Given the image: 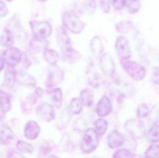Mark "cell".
Masks as SVG:
<instances>
[{
	"mask_svg": "<svg viewBox=\"0 0 159 158\" xmlns=\"http://www.w3.org/2000/svg\"><path fill=\"white\" fill-rule=\"evenodd\" d=\"M62 21L64 27L74 34L81 33L85 28L79 16L73 10L64 12L62 15Z\"/></svg>",
	"mask_w": 159,
	"mask_h": 158,
	"instance_id": "6da1fadb",
	"label": "cell"
},
{
	"mask_svg": "<svg viewBox=\"0 0 159 158\" xmlns=\"http://www.w3.org/2000/svg\"><path fill=\"white\" fill-rule=\"evenodd\" d=\"M120 64L123 70L133 79L139 81L145 77V69L136 62L128 59H121Z\"/></svg>",
	"mask_w": 159,
	"mask_h": 158,
	"instance_id": "7a4b0ae2",
	"label": "cell"
},
{
	"mask_svg": "<svg viewBox=\"0 0 159 158\" xmlns=\"http://www.w3.org/2000/svg\"><path fill=\"white\" fill-rule=\"evenodd\" d=\"M99 144L98 134L93 129L86 130L80 143L81 151L85 154H90L96 150Z\"/></svg>",
	"mask_w": 159,
	"mask_h": 158,
	"instance_id": "3957f363",
	"label": "cell"
},
{
	"mask_svg": "<svg viewBox=\"0 0 159 158\" xmlns=\"http://www.w3.org/2000/svg\"><path fill=\"white\" fill-rule=\"evenodd\" d=\"M30 27L34 37L40 40H46L52 32L51 24L46 21L33 20L30 22Z\"/></svg>",
	"mask_w": 159,
	"mask_h": 158,
	"instance_id": "277c9868",
	"label": "cell"
},
{
	"mask_svg": "<svg viewBox=\"0 0 159 158\" xmlns=\"http://www.w3.org/2000/svg\"><path fill=\"white\" fill-rule=\"evenodd\" d=\"M126 130L135 138L140 139L145 134V127L142 121L131 119L128 121L124 125Z\"/></svg>",
	"mask_w": 159,
	"mask_h": 158,
	"instance_id": "5b68a950",
	"label": "cell"
},
{
	"mask_svg": "<svg viewBox=\"0 0 159 158\" xmlns=\"http://www.w3.org/2000/svg\"><path fill=\"white\" fill-rule=\"evenodd\" d=\"M22 57V53L18 48L10 47L4 51L2 57L8 66L14 68L20 63Z\"/></svg>",
	"mask_w": 159,
	"mask_h": 158,
	"instance_id": "8992f818",
	"label": "cell"
},
{
	"mask_svg": "<svg viewBox=\"0 0 159 158\" xmlns=\"http://www.w3.org/2000/svg\"><path fill=\"white\" fill-rule=\"evenodd\" d=\"M115 48L120 59H128L130 57L131 51L129 42V40L124 36L118 37L115 44Z\"/></svg>",
	"mask_w": 159,
	"mask_h": 158,
	"instance_id": "52a82bcc",
	"label": "cell"
},
{
	"mask_svg": "<svg viewBox=\"0 0 159 158\" xmlns=\"http://www.w3.org/2000/svg\"><path fill=\"white\" fill-rule=\"evenodd\" d=\"M64 79V73L59 67L52 65L48 70L46 84L48 87H53L59 84Z\"/></svg>",
	"mask_w": 159,
	"mask_h": 158,
	"instance_id": "ba28073f",
	"label": "cell"
},
{
	"mask_svg": "<svg viewBox=\"0 0 159 158\" xmlns=\"http://www.w3.org/2000/svg\"><path fill=\"white\" fill-rule=\"evenodd\" d=\"M57 42L62 52L73 48L72 43L69 34L64 27H58L56 33Z\"/></svg>",
	"mask_w": 159,
	"mask_h": 158,
	"instance_id": "9c48e42d",
	"label": "cell"
},
{
	"mask_svg": "<svg viewBox=\"0 0 159 158\" xmlns=\"http://www.w3.org/2000/svg\"><path fill=\"white\" fill-rule=\"evenodd\" d=\"M36 114L39 118L47 122L51 121L56 117V112L53 107L45 102L41 103L37 106Z\"/></svg>",
	"mask_w": 159,
	"mask_h": 158,
	"instance_id": "30bf717a",
	"label": "cell"
},
{
	"mask_svg": "<svg viewBox=\"0 0 159 158\" xmlns=\"http://www.w3.org/2000/svg\"><path fill=\"white\" fill-rule=\"evenodd\" d=\"M100 65L102 72L107 76H111L115 73L116 65L110 54L105 53L100 58Z\"/></svg>",
	"mask_w": 159,
	"mask_h": 158,
	"instance_id": "8fae6325",
	"label": "cell"
},
{
	"mask_svg": "<svg viewBox=\"0 0 159 158\" xmlns=\"http://www.w3.org/2000/svg\"><path fill=\"white\" fill-rule=\"evenodd\" d=\"M41 128L34 121H30L26 124L24 129V135L27 139L34 140L39 136Z\"/></svg>",
	"mask_w": 159,
	"mask_h": 158,
	"instance_id": "7c38bea8",
	"label": "cell"
},
{
	"mask_svg": "<svg viewBox=\"0 0 159 158\" xmlns=\"http://www.w3.org/2000/svg\"><path fill=\"white\" fill-rule=\"evenodd\" d=\"M112 108L113 106L110 99L107 96H104L97 104L96 112L99 117H105L111 112Z\"/></svg>",
	"mask_w": 159,
	"mask_h": 158,
	"instance_id": "4fadbf2b",
	"label": "cell"
},
{
	"mask_svg": "<svg viewBox=\"0 0 159 158\" xmlns=\"http://www.w3.org/2000/svg\"><path fill=\"white\" fill-rule=\"evenodd\" d=\"M125 139L123 135L117 130L111 132L107 138V145L111 148L120 147L124 144Z\"/></svg>",
	"mask_w": 159,
	"mask_h": 158,
	"instance_id": "5bb4252c",
	"label": "cell"
},
{
	"mask_svg": "<svg viewBox=\"0 0 159 158\" xmlns=\"http://www.w3.org/2000/svg\"><path fill=\"white\" fill-rule=\"evenodd\" d=\"M16 79V71L14 67L8 66L4 73V84L8 89H12L15 86Z\"/></svg>",
	"mask_w": 159,
	"mask_h": 158,
	"instance_id": "9a60e30c",
	"label": "cell"
},
{
	"mask_svg": "<svg viewBox=\"0 0 159 158\" xmlns=\"http://www.w3.org/2000/svg\"><path fill=\"white\" fill-rule=\"evenodd\" d=\"M81 58L80 53L72 48L62 52V58L66 63L73 64L79 61Z\"/></svg>",
	"mask_w": 159,
	"mask_h": 158,
	"instance_id": "2e32d148",
	"label": "cell"
},
{
	"mask_svg": "<svg viewBox=\"0 0 159 158\" xmlns=\"http://www.w3.org/2000/svg\"><path fill=\"white\" fill-rule=\"evenodd\" d=\"M15 43V37L13 32L8 29L3 30L0 36V45L4 47H10Z\"/></svg>",
	"mask_w": 159,
	"mask_h": 158,
	"instance_id": "e0dca14e",
	"label": "cell"
},
{
	"mask_svg": "<svg viewBox=\"0 0 159 158\" xmlns=\"http://www.w3.org/2000/svg\"><path fill=\"white\" fill-rule=\"evenodd\" d=\"M90 47L93 54L99 56L104 50L103 44L100 37L95 36L92 38L90 43Z\"/></svg>",
	"mask_w": 159,
	"mask_h": 158,
	"instance_id": "ac0fdd59",
	"label": "cell"
},
{
	"mask_svg": "<svg viewBox=\"0 0 159 158\" xmlns=\"http://www.w3.org/2000/svg\"><path fill=\"white\" fill-rule=\"evenodd\" d=\"M14 134L12 130L4 125L1 128L0 132V143L3 145L9 144L15 138Z\"/></svg>",
	"mask_w": 159,
	"mask_h": 158,
	"instance_id": "d6986e66",
	"label": "cell"
},
{
	"mask_svg": "<svg viewBox=\"0 0 159 158\" xmlns=\"http://www.w3.org/2000/svg\"><path fill=\"white\" fill-rule=\"evenodd\" d=\"M43 58L48 63L55 65L59 59V55L56 50L47 48L44 50Z\"/></svg>",
	"mask_w": 159,
	"mask_h": 158,
	"instance_id": "ffe728a7",
	"label": "cell"
},
{
	"mask_svg": "<svg viewBox=\"0 0 159 158\" xmlns=\"http://www.w3.org/2000/svg\"><path fill=\"white\" fill-rule=\"evenodd\" d=\"M11 104L7 94L0 89V109L4 112H7L11 109Z\"/></svg>",
	"mask_w": 159,
	"mask_h": 158,
	"instance_id": "44dd1931",
	"label": "cell"
},
{
	"mask_svg": "<svg viewBox=\"0 0 159 158\" xmlns=\"http://www.w3.org/2000/svg\"><path fill=\"white\" fill-rule=\"evenodd\" d=\"M80 99L85 106H91L93 102V92L90 89H84L82 90L80 93Z\"/></svg>",
	"mask_w": 159,
	"mask_h": 158,
	"instance_id": "7402d4cb",
	"label": "cell"
},
{
	"mask_svg": "<svg viewBox=\"0 0 159 158\" xmlns=\"http://www.w3.org/2000/svg\"><path fill=\"white\" fill-rule=\"evenodd\" d=\"M148 141L152 143L159 142V125L155 124L148 132L146 134Z\"/></svg>",
	"mask_w": 159,
	"mask_h": 158,
	"instance_id": "603a6c76",
	"label": "cell"
},
{
	"mask_svg": "<svg viewBox=\"0 0 159 158\" xmlns=\"http://www.w3.org/2000/svg\"><path fill=\"white\" fill-rule=\"evenodd\" d=\"M125 6L129 13L135 14L141 8V2L140 0H125Z\"/></svg>",
	"mask_w": 159,
	"mask_h": 158,
	"instance_id": "cb8c5ba5",
	"label": "cell"
},
{
	"mask_svg": "<svg viewBox=\"0 0 159 158\" xmlns=\"http://www.w3.org/2000/svg\"><path fill=\"white\" fill-rule=\"evenodd\" d=\"M133 27V24L129 20H122L118 22L116 26L117 31L120 33H126Z\"/></svg>",
	"mask_w": 159,
	"mask_h": 158,
	"instance_id": "d4e9b609",
	"label": "cell"
},
{
	"mask_svg": "<svg viewBox=\"0 0 159 158\" xmlns=\"http://www.w3.org/2000/svg\"><path fill=\"white\" fill-rule=\"evenodd\" d=\"M16 147L18 151L20 153L32 154L34 151L33 146L29 143L24 141H18Z\"/></svg>",
	"mask_w": 159,
	"mask_h": 158,
	"instance_id": "484cf974",
	"label": "cell"
},
{
	"mask_svg": "<svg viewBox=\"0 0 159 158\" xmlns=\"http://www.w3.org/2000/svg\"><path fill=\"white\" fill-rule=\"evenodd\" d=\"M52 100L56 107L60 108L62 103L63 93L61 88H55L52 92Z\"/></svg>",
	"mask_w": 159,
	"mask_h": 158,
	"instance_id": "4316f807",
	"label": "cell"
},
{
	"mask_svg": "<svg viewBox=\"0 0 159 158\" xmlns=\"http://www.w3.org/2000/svg\"><path fill=\"white\" fill-rule=\"evenodd\" d=\"M70 110L74 115H77L81 113L82 104L79 98H74L71 100L70 105Z\"/></svg>",
	"mask_w": 159,
	"mask_h": 158,
	"instance_id": "83f0119b",
	"label": "cell"
},
{
	"mask_svg": "<svg viewBox=\"0 0 159 158\" xmlns=\"http://www.w3.org/2000/svg\"><path fill=\"white\" fill-rule=\"evenodd\" d=\"M94 124L97 133L103 135L106 132L108 128V124L106 120L102 118L98 119L95 122Z\"/></svg>",
	"mask_w": 159,
	"mask_h": 158,
	"instance_id": "f1b7e54d",
	"label": "cell"
},
{
	"mask_svg": "<svg viewBox=\"0 0 159 158\" xmlns=\"http://www.w3.org/2000/svg\"><path fill=\"white\" fill-rule=\"evenodd\" d=\"M145 155L146 157L159 158V146L151 145L146 151Z\"/></svg>",
	"mask_w": 159,
	"mask_h": 158,
	"instance_id": "f546056e",
	"label": "cell"
},
{
	"mask_svg": "<svg viewBox=\"0 0 159 158\" xmlns=\"http://www.w3.org/2000/svg\"><path fill=\"white\" fill-rule=\"evenodd\" d=\"M149 113V108L145 104H142L138 106L137 110V115L139 118L146 117Z\"/></svg>",
	"mask_w": 159,
	"mask_h": 158,
	"instance_id": "4dcf8cb0",
	"label": "cell"
},
{
	"mask_svg": "<svg viewBox=\"0 0 159 158\" xmlns=\"http://www.w3.org/2000/svg\"><path fill=\"white\" fill-rule=\"evenodd\" d=\"M21 81L23 84L31 87L32 88H34L36 85V81L34 78L28 74L23 75Z\"/></svg>",
	"mask_w": 159,
	"mask_h": 158,
	"instance_id": "1f68e13d",
	"label": "cell"
},
{
	"mask_svg": "<svg viewBox=\"0 0 159 158\" xmlns=\"http://www.w3.org/2000/svg\"><path fill=\"white\" fill-rule=\"evenodd\" d=\"M131 152L125 149H121L115 152L113 156L114 158H132L134 157Z\"/></svg>",
	"mask_w": 159,
	"mask_h": 158,
	"instance_id": "d6a6232c",
	"label": "cell"
},
{
	"mask_svg": "<svg viewBox=\"0 0 159 158\" xmlns=\"http://www.w3.org/2000/svg\"><path fill=\"white\" fill-rule=\"evenodd\" d=\"M101 9L105 14H108L110 10V0H100Z\"/></svg>",
	"mask_w": 159,
	"mask_h": 158,
	"instance_id": "836d02e7",
	"label": "cell"
},
{
	"mask_svg": "<svg viewBox=\"0 0 159 158\" xmlns=\"http://www.w3.org/2000/svg\"><path fill=\"white\" fill-rule=\"evenodd\" d=\"M110 3L115 9L121 10L125 6V0H110Z\"/></svg>",
	"mask_w": 159,
	"mask_h": 158,
	"instance_id": "e575fe53",
	"label": "cell"
},
{
	"mask_svg": "<svg viewBox=\"0 0 159 158\" xmlns=\"http://www.w3.org/2000/svg\"><path fill=\"white\" fill-rule=\"evenodd\" d=\"M152 80L155 84L159 85V67H155L153 68Z\"/></svg>",
	"mask_w": 159,
	"mask_h": 158,
	"instance_id": "d590c367",
	"label": "cell"
},
{
	"mask_svg": "<svg viewBox=\"0 0 159 158\" xmlns=\"http://www.w3.org/2000/svg\"><path fill=\"white\" fill-rule=\"evenodd\" d=\"M8 10L6 4L0 0V18L6 16L8 14Z\"/></svg>",
	"mask_w": 159,
	"mask_h": 158,
	"instance_id": "8d00e7d4",
	"label": "cell"
},
{
	"mask_svg": "<svg viewBox=\"0 0 159 158\" xmlns=\"http://www.w3.org/2000/svg\"><path fill=\"white\" fill-rule=\"evenodd\" d=\"M7 157H23V156L19 153L16 151H12L9 152Z\"/></svg>",
	"mask_w": 159,
	"mask_h": 158,
	"instance_id": "74e56055",
	"label": "cell"
},
{
	"mask_svg": "<svg viewBox=\"0 0 159 158\" xmlns=\"http://www.w3.org/2000/svg\"><path fill=\"white\" fill-rule=\"evenodd\" d=\"M35 94L37 97H40L43 96L44 94V91L43 89L40 87H37L35 90Z\"/></svg>",
	"mask_w": 159,
	"mask_h": 158,
	"instance_id": "f35d334b",
	"label": "cell"
},
{
	"mask_svg": "<svg viewBox=\"0 0 159 158\" xmlns=\"http://www.w3.org/2000/svg\"><path fill=\"white\" fill-rule=\"evenodd\" d=\"M4 60L3 57H0V72L4 68Z\"/></svg>",
	"mask_w": 159,
	"mask_h": 158,
	"instance_id": "ab89813d",
	"label": "cell"
},
{
	"mask_svg": "<svg viewBox=\"0 0 159 158\" xmlns=\"http://www.w3.org/2000/svg\"><path fill=\"white\" fill-rule=\"evenodd\" d=\"M5 112H3L0 109V122L3 121L5 118L6 115L5 114Z\"/></svg>",
	"mask_w": 159,
	"mask_h": 158,
	"instance_id": "60d3db41",
	"label": "cell"
},
{
	"mask_svg": "<svg viewBox=\"0 0 159 158\" xmlns=\"http://www.w3.org/2000/svg\"><path fill=\"white\" fill-rule=\"evenodd\" d=\"M38 1H40V2H46V1H47V0H38Z\"/></svg>",
	"mask_w": 159,
	"mask_h": 158,
	"instance_id": "b9f144b4",
	"label": "cell"
},
{
	"mask_svg": "<svg viewBox=\"0 0 159 158\" xmlns=\"http://www.w3.org/2000/svg\"><path fill=\"white\" fill-rule=\"evenodd\" d=\"M12 0H7V1H8V2H11Z\"/></svg>",
	"mask_w": 159,
	"mask_h": 158,
	"instance_id": "7bdbcfd3",
	"label": "cell"
}]
</instances>
